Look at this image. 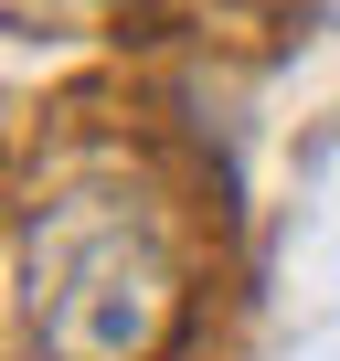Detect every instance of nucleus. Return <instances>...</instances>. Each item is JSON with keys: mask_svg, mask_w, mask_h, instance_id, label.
Returning a JSON list of instances; mask_svg holds the SVG:
<instances>
[{"mask_svg": "<svg viewBox=\"0 0 340 361\" xmlns=\"http://www.w3.org/2000/svg\"><path fill=\"white\" fill-rule=\"evenodd\" d=\"M43 361H138L170 329V245L128 180H64L22 234Z\"/></svg>", "mask_w": 340, "mask_h": 361, "instance_id": "f257e3e1", "label": "nucleus"}]
</instances>
